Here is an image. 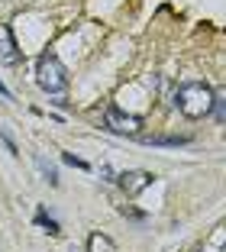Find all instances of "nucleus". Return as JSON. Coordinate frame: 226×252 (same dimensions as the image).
I'll list each match as a JSON object with an SVG mask.
<instances>
[{"instance_id":"1","label":"nucleus","mask_w":226,"mask_h":252,"mask_svg":"<svg viewBox=\"0 0 226 252\" xmlns=\"http://www.w3.org/2000/svg\"><path fill=\"white\" fill-rule=\"evenodd\" d=\"M175 107L188 120L207 117V113H210V107H213V91H210V84H204V81H184L181 88L175 91Z\"/></svg>"},{"instance_id":"2","label":"nucleus","mask_w":226,"mask_h":252,"mask_svg":"<svg viewBox=\"0 0 226 252\" xmlns=\"http://www.w3.org/2000/svg\"><path fill=\"white\" fill-rule=\"evenodd\" d=\"M36 84L45 91V94H62V91H68V71L59 62V55H52V52L39 55V62H36Z\"/></svg>"},{"instance_id":"3","label":"nucleus","mask_w":226,"mask_h":252,"mask_svg":"<svg viewBox=\"0 0 226 252\" xmlns=\"http://www.w3.org/2000/svg\"><path fill=\"white\" fill-rule=\"evenodd\" d=\"M103 129H110V133H117V136H142V120L132 117V113L117 110V107H110L103 113Z\"/></svg>"},{"instance_id":"4","label":"nucleus","mask_w":226,"mask_h":252,"mask_svg":"<svg viewBox=\"0 0 226 252\" xmlns=\"http://www.w3.org/2000/svg\"><path fill=\"white\" fill-rule=\"evenodd\" d=\"M152 178L155 175H149V171H142V168H132V171H123V175H117V185L123 188V194H129V197H136V194H142L149 185H152Z\"/></svg>"},{"instance_id":"5","label":"nucleus","mask_w":226,"mask_h":252,"mask_svg":"<svg viewBox=\"0 0 226 252\" xmlns=\"http://www.w3.org/2000/svg\"><path fill=\"white\" fill-rule=\"evenodd\" d=\"M20 62V45L13 39V30L0 23V65H16Z\"/></svg>"},{"instance_id":"6","label":"nucleus","mask_w":226,"mask_h":252,"mask_svg":"<svg viewBox=\"0 0 226 252\" xmlns=\"http://www.w3.org/2000/svg\"><path fill=\"white\" fill-rule=\"evenodd\" d=\"M142 146H168V149H178V146H188V136H136Z\"/></svg>"},{"instance_id":"7","label":"nucleus","mask_w":226,"mask_h":252,"mask_svg":"<svg viewBox=\"0 0 226 252\" xmlns=\"http://www.w3.org/2000/svg\"><path fill=\"white\" fill-rule=\"evenodd\" d=\"M36 226H39V230H45L49 236H59V233H62L59 220H55V217H52L45 207H39V210H36Z\"/></svg>"},{"instance_id":"8","label":"nucleus","mask_w":226,"mask_h":252,"mask_svg":"<svg viewBox=\"0 0 226 252\" xmlns=\"http://www.w3.org/2000/svg\"><path fill=\"white\" fill-rule=\"evenodd\" d=\"M88 252H117V246H113V239H110V236H103V233H91Z\"/></svg>"},{"instance_id":"9","label":"nucleus","mask_w":226,"mask_h":252,"mask_svg":"<svg viewBox=\"0 0 226 252\" xmlns=\"http://www.w3.org/2000/svg\"><path fill=\"white\" fill-rule=\"evenodd\" d=\"M39 168H42V175H45L49 185H59V171L52 168V165H45V158H39Z\"/></svg>"},{"instance_id":"10","label":"nucleus","mask_w":226,"mask_h":252,"mask_svg":"<svg viewBox=\"0 0 226 252\" xmlns=\"http://www.w3.org/2000/svg\"><path fill=\"white\" fill-rule=\"evenodd\" d=\"M62 162H65V165H74V168H81V171H88V168H91V165L84 162V158L71 156V152H65V156H62Z\"/></svg>"},{"instance_id":"11","label":"nucleus","mask_w":226,"mask_h":252,"mask_svg":"<svg viewBox=\"0 0 226 252\" xmlns=\"http://www.w3.org/2000/svg\"><path fill=\"white\" fill-rule=\"evenodd\" d=\"M0 142L7 146V152H10V156H20V149H16V142L10 139V133H7V129H0Z\"/></svg>"},{"instance_id":"12","label":"nucleus","mask_w":226,"mask_h":252,"mask_svg":"<svg viewBox=\"0 0 226 252\" xmlns=\"http://www.w3.org/2000/svg\"><path fill=\"white\" fill-rule=\"evenodd\" d=\"M0 97H3V100H13V94H10V88L3 81H0Z\"/></svg>"}]
</instances>
